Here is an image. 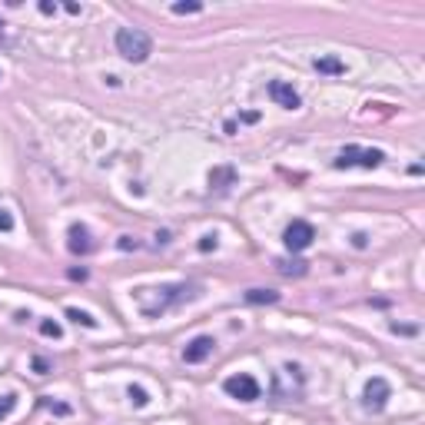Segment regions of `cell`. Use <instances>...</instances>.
Returning <instances> with one entry per match:
<instances>
[{
    "label": "cell",
    "instance_id": "22",
    "mask_svg": "<svg viewBox=\"0 0 425 425\" xmlns=\"http://www.w3.org/2000/svg\"><path fill=\"white\" fill-rule=\"evenodd\" d=\"M365 239H369L365 233H356V236H352V246H356V250H363V246H365Z\"/></svg>",
    "mask_w": 425,
    "mask_h": 425
},
{
    "label": "cell",
    "instance_id": "9",
    "mask_svg": "<svg viewBox=\"0 0 425 425\" xmlns=\"http://www.w3.org/2000/svg\"><path fill=\"white\" fill-rule=\"evenodd\" d=\"M212 349H216V339H212V336H196L187 349H183V359H187L189 365H200V363H206V359L212 356Z\"/></svg>",
    "mask_w": 425,
    "mask_h": 425
},
{
    "label": "cell",
    "instance_id": "6",
    "mask_svg": "<svg viewBox=\"0 0 425 425\" xmlns=\"http://www.w3.org/2000/svg\"><path fill=\"white\" fill-rule=\"evenodd\" d=\"M389 396H392V389H389V382L386 379H369L365 382V409H372V412H382L386 409V402H389Z\"/></svg>",
    "mask_w": 425,
    "mask_h": 425
},
{
    "label": "cell",
    "instance_id": "18",
    "mask_svg": "<svg viewBox=\"0 0 425 425\" xmlns=\"http://www.w3.org/2000/svg\"><path fill=\"white\" fill-rule=\"evenodd\" d=\"M0 233H13V216L0 206Z\"/></svg>",
    "mask_w": 425,
    "mask_h": 425
},
{
    "label": "cell",
    "instance_id": "26",
    "mask_svg": "<svg viewBox=\"0 0 425 425\" xmlns=\"http://www.w3.org/2000/svg\"><path fill=\"white\" fill-rule=\"evenodd\" d=\"M392 329H396V332H405V336H412V332H415V329H412V325H399V323H396V325H392Z\"/></svg>",
    "mask_w": 425,
    "mask_h": 425
},
{
    "label": "cell",
    "instance_id": "14",
    "mask_svg": "<svg viewBox=\"0 0 425 425\" xmlns=\"http://www.w3.org/2000/svg\"><path fill=\"white\" fill-rule=\"evenodd\" d=\"M67 319H74L76 325H87V329H97V325H100L93 316L83 313V309H76V306H70V309H67Z\"/></svg>",
    "mask_w": 425,
    "mask_h": 425
},
{
    "label": "cell",
    "instance_id": "25",
    "mask_svg": "<svg viewBox=\"0 0 425 425\" xmlns=\"http://www.w3.org/2000/svg\"><path fill=\"white\" fill-rule=\"evenodd\" d=\"M34 369H37V372H40V375H43V372H47V369H50V365L43 363V359H34Z\"/></svg>",
    "mask_w": 425,
    "mask_h": 425
},
{
    "label": "cell",
    "instance_id": "12",
    "mask_svg": "<svg viewBox=\"0 0 425 425\" xmlns=\"http://www.w3.org/2000/svg\"><path fill=\"white\" fill-rule=\"evenodd\" d=\"M276 269L283 276H296L299 279V276L309 273V263H302V259H276Z\"/></svg>",
    "mask_w": 425,
    "mask_h": 425
},
{
    "label": "cell",
    "instance_id": "21",
    "mask_svg": "<svg viewBox=\"0 0 425 425\" xmlns=\"http://www.w3.org/2000/svg\"><path fill=\"white\" fill-rule=\"evenodd\" d=\"M120 250H137V239H130V236H120Z\"/></svg>",
    "mask_w": 425,
    "mask_h": 425
},
{
    "label": "cell",
    "instance_id": "20",
    "mask_svg": "<svg viewBox=\"0 0 425 425\" xmlns=\"http://www.w3.org/2000/svg\"><path fill=\"white\" fill-rule=\"evenodd\" d=\"M210 250H216V233H206L200 239V252H210Z\"/></svg>",
    "mask_w": 425,
    "mask_h": 425
},
{
    "label": "cell",
    "instance_id": "8",
    "mask_svg": "<svg viewBox=\"0 0 425 425\" xmlns=\"http://www.w3.org/2000/svg\"><path fill=\"white\" fill-rule=\"evenodd\" d=\"M269 97H273L276 107H283V110H299V93L292 90V83H286V80H273L269 83Z\"/></svg>",
    "mask_w": 425,
    "mask_h": 425
},
{
    "label": "cell",
    "instance_id": "7",
    "mask_svg": "<svg viewBox=\"0 0 425 425\" xmlns=\"http://www.w3.org/2000/svg\"><path fill=\"white\" fill-rule=\"evenodd\" d=\"M67 246L74 256H90L93 252V236H90V229L83 223H74L67 229Z\"/></svg>",
    "mask_w": 425,
    "mask_h": 425
},
{
    "label": "cell",
    "instance_id": "15",
    "mask_svg": "<svg viewBox=\"0 0 425 425\" xmlns=\"http://www.w3.org/2000/svg\"><path fill=\"white\" fill-rule=\"evenodd\" d=\"M13 409H17V392H4V396H0V422H4Z\"/></svg>",
    "mask_w": 425,
    "mask_h": 425
},
{
    "label": "cell",
    "instance_id": "13",
    "mask_svg": "<svg viewBox=\"0 0 425 425\" xmlns=\"http://www.w3.org/2000/svg\"><path fill=\"white\" fill-rule=\"evenodd\" d=\"M233 180H236V170H233V166H220V170H212V173H210V187L226 189Z\"/></svg>",
    "mask_w": 425,
    "mask_h": 425
},
{
    "label": "cell",
    "instance_id": "11",
    "mask_svg": "<svg viewBox=\"0 0 425 425\" xmlns=\"http://www.w3.org/2000/svg\"><path fill=\"white\" fill-rule=\"evenodd\" d=\"M243 299L250 306H273V302H279V292H273V289H250Z\"/></svg>",
    "mask_w": 425,
    "mask_h": 425
},
{
    "label": "cell",
    "instance_id": "4",
    "mask_svg": "<svg viewBox=\"0 0 425 425\" xmlns=\"http://www.w3.org/2000/svg\"><path fill=\"white\" fill-rule=\"evenodd\" d=\"M313 239H316V229H313V223H306V220H292V223L286 226V233H283V243H286L289 252L309 250Z\"/></svg>",
    "mask_w": 425,
    "mask_h": 425
},
{
    "label": "cell",
    "instance_id": "27",
    "mask_svg": "<svg viewBox=\"0 0 425 425\" xmlns=\"http://www.w3.org/2000/svg\"><path fill=\"white\" fill-rule=\"evenodd\" d=\"M40 11H43V13H57V4H47V0H43V4H40Z\"/></svg>",
    "mask_w": 425,
    "mask_h": 425
},
{
    "label": "cell",
    "instance_id": "2",
    "mask_svg": "<svg viewBox=\"0 0 425 425\" xmlns=\"http://www.w3.org/2000/svg\"><path fill=\"white\" fill-rule=\"evenodd\" d=\"M153 292H156V302L143 306V316H160L170 306H180V302H189L200 296L193 283H173V286H160V289H153Z\"/></svg>",
    "mask_w": 425,
    "mask_h": 425
},
{
    "label": "cell",
    "instance_id": "10",
    "mask_svg": "<svg viewBox=\"0 0 425 425\" xmlns=\"http://www.w3.org/2000/svg\"><path fill=\"white\" fill-rule=\"evenodd\" d=\"M319 74H325V76H342L346 74V63L339 60V57H316V63H313Z\"/></svg>",
    "mask_w": 425,
    "mask_h": 425
},
{
    "label": "cell",
    "instance_id": "5",
    "mask_svg": "<svg viewBox=\"0 0 425 425\" xmlns=\"http://www.w3.org/2000/svg\"><path fill=\"white\" fill-rule=\"evenodd\" d=\"M223 389H226V396H233V399H239V402H256L259 399V382H256L250 372L229 375V379L223 382Z\"/></svg>",
    "mask_w": 425,
    "mask_h": 425
},
{
    "label": "cell",
    "instance_id": "16",
    "mask_svg": "<svg viewBox=\"0 0 425 425\" xmlns=\"http://www.w3.org/2000/svg\"><path fill=\"white\" fill-rule=\"evenodd\" d=\"M130 402L137 405V409H143V405H150V396H147V389H140V386H130Z\"/></svg>",
    "mask_w": 425,
    "mask_h": 425
},
{
    "label": "cell",
    "instance_id": "1",
    "mask_svg": "<svg viewBox=\"0 0 425 425\" xmlns=\"http://www.w3.org/2000/svg\"><path fill=\"white\" fill-rule=\"evenodd\" d=\"M116 53L130 63L150 60V53H153L150 34L140 30V27H120V30H116Z\"/></svg>",
    "mask_w": 425,
    "mask_h": 425
},
{
    "label": "cell",
    "instance_id": "24",
    "mask_svg": "<svg viewBox=\"0 0 425 425\" xmlns=\"http://www.w3.org/2000/svg\"><path fill=\"white\" fill-rule=\"evenodd\" d=\"M239 120H243V123H256V120H259V113H243Z\"/></svg>",
    "mask_w": 425,
    "mask_h": 425
},
{
    "label": "cell",
    "instance_id": "23",
    "mask_svg": "<svg viewBox=\"0 0 425 425\" xmlns=\"http://www.w3.org/2000/svg\"><path fill=\"white\" fill-rule=\"evenodd\" d=\"M70 279H80V283H83V279H87V269H70Z\"/></svg>",
    "mask_w": 425,
    "mask_h": 425
},
{
    "label": "cell",
    "instance_id": "3",
    "mask_svg": "<svg viewBox=\"0 0 425 425\" xmlns=\"http://www.w3.org/2000/svg\"><path fill=\"white\" fill-rule=\"evenodd\" d=\"M386 163V153L375 150V147H346L339 150V156L332 160L336 170H349V166H363V170H375Z\"/></svg>",
    "mask_w": 425,
    "mask_h": 425
},
{
    "label": "cell",
    "instance_id": "28",
    "mask_svg": "<svg viewBox=\"0 0 425 425\" xmlns=\"http://www.w3.org/2000/svg\"><path fill=\"white\" fill-rule=\"evenodd\" d=\"M0 40H4V20H0Z\"/></svg>",
    "mask_w": 425,
    "mask_h": 425
},
{
    "label": "cell",
    "instance_id": "19",
    "mask_svg": "<svg viewBox=\"0 0 425 425\" xmlns=\"http://www.w3.org/2000/svg\"><path fill=\"white\" fill-rule=\"evenodd\" d=\"M203 4H173V13H200Z\"/></svg>",
    "mask_w": 425,
    "mask_h": 425
},
{
    "label": "cell",
    "instance_id": "17",
    "mask_svg": "<svg viewBox=\"0 0 425 425\" xmlns=\"http://www.w3.org/2000/svg\"><path fill=\"white\" fill-rule=\"evenodd\" d=\"M40 332H43L47 339H60V336H63L60 323H50V319H43V323H40Z\"/></svg>",
    "mask_w": 425,
    "mask_h": 425
}]
</instances>
